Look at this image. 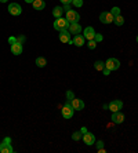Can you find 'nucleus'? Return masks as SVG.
Masks as SVG:
<instances>
[{"label": "nucleus", "instance_id": "f257e3e1", "mask_svg": "<svg viewBox=\"0 0 138 153\" xmlns=\"http://www.w3.org/2000/svg\"><path fill=\"white\" fill-rule=\"evenodd\" d=\"M81 134H83V142L86 143V145H89V146H91V145H94L95 143V137H94V134H91V132H89L87 131V128L86 127H81Z\"/></svg>", "mask_w": 138, "mask_h": 153}, {"label": "nucleus", "instance_id": "f03ea898", "mask_svg": "<svg viewBox=\"0 0 138 153\" xmlns=\"http://www.w3.org/2000/svg\"><path fill=\"white\" fill-rule=\"evenodd\" d=\"M13 152H14V148L11 145V138L6 137L3 139V142L0 143V153H13Z\"/></svg>", "mask_w": 138, "mask_h": 153}, {"label": "nucleus", "instance_id": "7ed1b4c3", "mask_svg": "<svg viewBox=\"0 0 138 153\" xmlns=\"http://www.w3.org/2000/svg\"><path fill=\"white\" fill-rule=\"evenodd\" d=\"M62 117L64 119H71L72 116H73V113H75V109L72 108V105H71V101H66L65 102V105L62 106Z\"/></svg>", "mask_w": 138, "mask_h": 153}, {"label": "nucleus", "instance_id": "20e7f679", "mask_svg": "<svg viewBox=\"0 0 138 153\" xmlns=\"http://www.w3.org/2000/svg\"><path fill=\"white\" fill-rule=\"evenodd\" d=\"M68 28H69V22H68L66 18L60 17L55 19V22H54V29H57L58 32L62 30V29H68Z\"/></svg>", "mask_w": 138, "mask_h": 153}, {"label": "nucleus", "instance_id": "39448f33", "mask_svg": "<svg viewBox=\"0 0 138 153\" xmlns=\"http://www.w3.org/2000/svg\"><path fill=\"white\" fill-rule=\"evenodd\" d=\"M119 66H120V61L116 59V58H108V59L105 61V68L109 69L110 72H112V71H117V69H119Z\"/></svg>", "mask_w": 138, "mask_h": 153}, {"label": "nucleus", "instance_id": "423d86ee", "mask_svg": "<svg viewBox=\"0 0 138 153\" xmlns=\"http://www.w3.org/2000/svg\"><path fill=\"white\" fill-rule=\"evenodd\" d=\"M113 19H115V17L112 15L110 11H105V13H102V14L99 15V21L102 22V24H112Z\"/></svg>", "mask_w": 138, "mask_h": 153}, {"label": "nucleus", "instance_id": "0eeeda50", "mask_svg": "<svg viewBox=\"0 0 138 153\" xmlns=\"http://www.w3.org/2000/svg\"><path fill=\"white\" fill-rule=\"evenodd\" d=\"M122 108H123V102H122L120 100H115V101H112V102L108 105V109L112 111V113H113V112L122 111Z\"/></svg>", "mask_w": 138, "mask_h": 153}, {"label": "nucleus", "instance_id": "6e6552de", "mask_svg": "<svg viewBox=\"0 0 138 153\" xmlns=\"http://www.w3.org/2000/svg\"><path fill=\"white\" fill-rule=\"evenodd\" d=\"M66 19L68 22H79V19H80V15H79L78 11H75V10H69L66 11Z\"/></svg>", "mask_w": 138, "mask_h": 153}, {"label": "nucleus", "instance_id": "1a4fd4ad", "mask_svg": "<svg viewBox=\"0 0 138 153\" xmlns=\"http://www.w3.org/2000/svg\"><path fill=\"white\" fill-rule=\"evenodd\" d=\"M8 13H10L11 15H21V13H22V8H21V6L18 3H11L10 6H8Z\"/></svg>", "mask_w": 138, "mask_h": 153}, {"label": "nucleus", "instance_id": "9d476101", "mask_svg": "<svg viewBox=\"0 0 138 153\" xmlns=\"http://www.w3.org/2000/svg\"><path fill=\"white\" fill-rule=\"evenodd\" d=\"M60 40L62 43H69V44H71L72 40H71V33H69V29H62V30H60Z\"/></svg>", "mask_w": 138, "mask_h": 153}, {"label": "nucleus", "instance_id": "9b49d317", "mask_svg": "<svg viewBox=\"0 0 138 153\" xmlns=\"http://www.w3.org/2000/svg\"><path fill=\"white\" fill-rule=\"evenodd\" d=\"M69 33L71 35H80L81 33V26L79 22H72V24H69Z\"/></svg>", "mask_w": 138, "mask_h": 153}, {"label": "nucleus", "instance_id": "f8f14e48", "mask_svg": "<svg viewBox=\"0 0 138 153\" xmlns=\"http://www.w3.org/2000/svg\"><path fill=\"white\" fill-rule=\"evenodd\" d=\"M71 105L72 108H73L75 111H81V109H84V102L81 100H79V98H73V100H71Z\"/></svg>", "mask_w": 138, "mask_h": 153}, {"label": "nucleus", "instance_id": "ddd939ff", "mask_svg": "<svg viewBox=\"0 0 138 153\" xmlns=\"http://www.w3.org/2000/svg\"><path fill=\"white\" fill-rule=\"evenodd\" d=\"M112 121H113V123H116V124L123 123V121H124V114L122 113L120 111H119V112H113V113H112Z\"/></svg>", "mask_w": 138, "mask_h": 153}, {"label": "nucleus", "instance_id": "4468645a", "mask_svg": "<svg viewBox=\"0 0 138 153\" xmlns=\"http://www.w3.org/2000/svg\"><path fill=\"white\" fill-rule=\"evenodd\" d=\"M83 36H84L86 39L92 40V39H94V36H95V30H94V28H91V26H87V28L83 30Z\"/></svg>", "mask_w": 138, "mask_h": 153}, {"label": "nucleus", "instance_id": "2eb2a0df", "mask_svg": "<svg viewBox=\"0 0 138 153\" xmlns=\"http://www.w3.org/2000/svg\"><path fill=\"white\" fill-rule=\"evenodd\" d=\"M84 40H86V37L83 35H75L73 39H72V43H73L75 46L81 47L83 44H84Z\"/></svg>", "mask_w": 138, "mask_h": 153}, {"label": "nucleus", "instance_id": "dca6fc26", "mask_svg": "<svg viewBox=\"0 0 138 153\" xmlns=\"http://www.w3.org/2000/svg\"><path fill=\"white\" fill-rule=\"evenodd\" d=\"M24 48H22V44L21 43H15V44H11V53L14 55H21Z\"/></svg>", "mask_w": 138, "mask_h": 153}, {"label": "nucleus", "instance_id": "f3484780", "mask_svg": "<svg viewBox=\"0 0 138 153\" xmlns=\"http://www.w3.org/2000/svg\"><path fill=\"white\" fill-rule=\"evenodd\" d=\"M32 6L35 10H43V8L46 7V3H44V0H35L32 3Z\"/></svg>", "mask_w": 138, "mask_h": 153}, {"label": "nucleus", "instance_id": "a211bd4d", "mask_svg": "<svg viewBox=\"0 0 138 153\" xmlns=\"http://www.w3.org/2000/svg\"><path fill=\"white\" fill-rule=\"evenodd\" d=\"M36 65H37L39 68H44V66L47 65L46 58H43V57H37V58H36Z\"/></svg>", "mask_w": 138, "mask_h": 153}, {"label": "nucleus", "instance_id": "6ab92c4d", "mask_svg": "<svg viewBox=\"0 0 138 153\" xmlns=\"http://www.w3.org/2000/svg\"><path fill=\"white\" fill-rule=\"evenodd\" d=\"M62 11H64V8H62V7H54L53 15H54L55 18H60L61 15H62Z\"/></svg>", "mask_w": 138, "mask_h": 153}, {"label": "nucleus", "instance_id": "aec40b11", "mask_svg": "<svg viewBox=\"0 0 138 153\" xmlns=\"http://www.w3.org/2000/svg\"><path fill=\"white\" fill-rule=\"evenodd\" d=\"M94 68H95V71H104V69H105V62L97 61L95 64H94Z\"/></svg>", "mask_w": 138, "mask_h": 153}, {"label": "nucleus", "instance_id": "412c9836", "mask_svg": "<svg viewBox=\"0 0 138 153\" xmlns=\"http://www.w3.org/2000/svg\"><path fill=\"white\" fill-rule=\"evenodd\" d=\"M113 22L116 24L117 26H122L124 24V18L122 17V15H117V17H115V19H113Z\"/></svg>", "mask_w": 138, "mask_h": 153}, {"label": "nucleus", "instance_id": "4be33fe9", "mask_svg": "<svg viewBox=\"0 0 138 153\" xmlns=\"http://www.w3.org/2000/svg\"><path fill=\"white\" fill-rule=\"evenodd\" d=\"M81 137H83L81 131H76V132H73V134H72V139H73V141H79Z\"/></svg>", "mask_w": 138, "mask_h": 153}, {"label": "nucleus", "instance_id": "5701e85b", "mask_svg": "<svg viewBox=\"0 0 138 153\" xmlns=\"http://www.w3.org/2000/svg\"><path fill=\"white\" fill-rule=\"evenodd\" d=\"M97 44H98V43H97L95 40L92 39V40H89V44H87V46H89V48H90V50H94V48H95V47H97Z\"/></svg>", "mask_w": 138, "mask_h": 153}, {"label": "nucleus", "instance_id": "b1692460", "mask_svg": "<svg viewBox=\"0 0 138 153\" xmlns=\"http://www.w3.org/2000/svg\"><path fill=\"white\" fill-rule=\"evenodd\" d=\"M110 13H112V15H113V17H117V15H120V8H119V7H113L112 10H110Z\"/></svg>", "mask_w": 138, "mask_h": 153}, {"label": "nucleus", "instance_id": "393cba45", "mask_svg": "<svg viewBox=\"0 0 138 153\" xmlns=\"http://www.w3.org/2000/svg\"><path fill=\"white\" fill-rule=\"evenodd\" d=\"M72 4H73L75 7H81V6H83V0H73Z\"/></svg>", "mask_w": 138, "mask_h": 153}, {"label": "nucleus", "instance_id": "a878e982", "mask_svg": "<svg viewBox=\"0 0 138 153\" xmlns=\"http://www.w3.org/2000/svg\"><path fill=\"white\" fill-rule=\"evenodd\" d=\"M102 35H99V33H95V36H94V40H95L97 43H99V42H102Z\"/></svg>", "mask_w": 138, "mask_h": 153}, {"label": "nucleus", "instance_id": "bb28decb", "mask_svg": "<svg viewBox=\"0 0 138 153\" xmlns=\"http://www.w3.org/2000/svg\"><path fill=\"white\" fill-rule=\"evenodd\" d=\"M17 40H18V43H21V44H24L25 40H26V37H25L24 35H21V36H18V37H17Z\"/></svg>", "mask_w": 138, "mask_h": 153}, {"label": "nucleus", "instance_id": "cd10ccee", "mask_svg": "<svg viewBox=\"0 0 138 153\" xmlns=\"http://www.w3.org/2000/svg\"><path fill=\"white\" fill-rule=\"evenodd\" d=\"M8 43H10V44H15V43H18L17 37H14V36H11V37H8Z\"/></svg>", "mask_w": 138, "mask_h": 153}, {"label": "nucleus", "instance_id": "c85d7f7f", "mask_svg": "<svg viewBox=\"0 0 138 153\" xmlns=\"http://www.w3.org/2000/svg\"><path fill=\"white\" fill-rule=\"evenodd\" d=\"M66 98H68V101H71V100H73V98H75L73 93H72V91H66Z\"/></svg>", "mask_w": 138, "mask_h": 153}, {"label": "nucleus", "instance_id": "c756f323", "mask_svg": "<svg viewBox=\"0 0 138 153\" xmlns=\"http://www.w3.org/2000/svg\"><path fill=\"white\" fill-rule=\"evenodd\" d=\"M94 145H97V148H98V149H101V148H104V142H102V141H98V142H95V143H94Z\"/></svg>", "mask_w": 138, "mask_h": 153}, {"label": "nucleus", "instance_id": "7c9ffc66", "mask_svg": "<svg viewBox=\"0 0 138 153\" xmlns=\"http://www.w3.org/2000/svg\"><path fill=\"white\" fill-rule=\"evenodd\" d=\"M69 10H72L71 4H64V11H69Z\"/></svg>", "mask_w": 138, "mask_h": 153}, {"label": "nucleus", "instance_id": "2f4dec72", "mask_svg": "<svg viewBox=\"0 0 138 153\" xmlns=\"http://www.w3.org/2000/svg\"><path fill=\"white\" fill-rule=\"evenodd\" d=\"M61 1H62L64 4H71L72 1H73V0H61Z\"/></svg>", "mask_w": 138, "mask_h": 153}, {"label": "nucleus", "instance_id": "473e14b6", "mask_svg": "<svg viewBox=\"0 0 138 153\" xmlns=\"http://www.w3.org/2000/svg\"><path fill=\"white\" fill-rule=\"evenodd\" d=\"M102 73H104V75H109V73H110V71H109V69H104V71H102Z\"/></svg>", "mask_w": 138, "mask_h": 153}, {"label": "nucleus", "instance_id": "72a5a7b5", "mask_svg": "<svg viewBox=\"0 0 138 153\" xmlns=\"http://www.w3.org/2000/svg\"><path fill=\"white\" fill-rule=\"evenodd\" d=\"M25 1H26V3H33L35 0H25Z\"/></svg>", "mask_w": 138, "mask_h": 153}, {"label": "nucleus", "instance_id": "f704fd0d", "mask_svg": "<svg viewBox=\"0 0 138 153\" xmlns=\"http://www.w3.org/2000/svg\"><path fill=\"white\" fill-rule=\"evenodd\" d=\"M0 1H1V3H6V1H8V0H0Z\"/></svg>", "mask_w": 138, "mask_h": 153}, {"label": "nucleus", "instance_id": "c9c22d12", "mask_svg": "<svg viewBox=\"0 0 138 153\" xmlns=\"http://www.w3.org/2000/svg\"><path fill=\"white\" fill-rule=\"evenodd\" d=\"M137 43H138V36H137Z\"/></svg>", "mask_w": 138, "mask_h": 153}]
</instances>
